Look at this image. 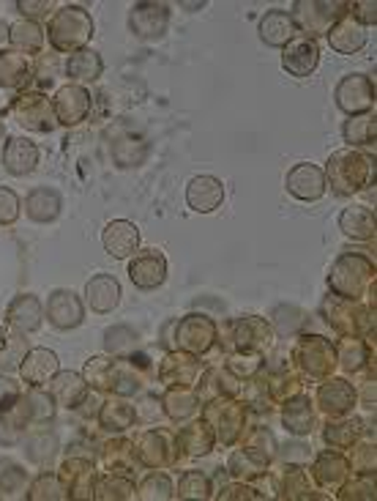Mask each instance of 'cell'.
Here are the masks:
<instances>
[{"label":"cell","instance_id":"obj_1","mask_svg":"<svg viewBox=\"0 0 377 501\" xmlns=\"http://www.w3.org/2000/svg\"><path fill=\"white\" fill-rule=\"evenodd\" d=\"M93 36V20L80 6H63L47 25V39L58 53H80Z\"/></svg>","mask_w":377,"mask_h":501},{"label":"cell","instance_id":"obj_2","mask_svg":"<svg viewBox=\"0 0 377 501\" xmlns=\"http://www.w3.org/2000/svg\"><path fill=\"white\" fill-rule=\"evenodd\" d=\"M369 176H374V168H369V159L350 154V151L336 154L331 159V168H328V178L334 181V189L342 195L361 189L369 181Z\"/></svg>","mask_w":377,"mask_h":501},{"label":"cell","instance_id":"obj_3","mask_svg":"<svg viewBox=\"0 0 377 501\" xmlns=\"http://www.w3.org/2000/svg\"><path fill=\"white\" fill-rule=\"evenodd\" d=\"M175 342H178L181 351L200 356V353H205V351L213 348V342H216V323L208 315H194L192 313V315H186L178 323Z\"/></svg>","mask_w":377,"mask_h":501},{"label":"cell","instance_id":"obj_4","mask_svg":"<svg viewBox=\"0 0 377 501\" xmlns=\"http://www.w3.org/2000/svg\"><path fill=\"white\" fill-rule=\"evenodd\" d=\"M90 104H93V96L88 93V88L82 85H63L55 99H52V110H55V118L63 127H77L80 120L88 118L90 112Z\"/></svg>","mask_w":377,"mask_h":501},{"label":"cell","instance_id":"obj_5","mask_svg":"<svg viewBox=\"0 0 377 501\" xmlns=\"http://www.w3.org/2000/svg\"><path fill=\"white\" fill-rule=\"evenodd\" d=\"M44 313H47V321H50L55 329L71 332V329H77V326L82 323V318H85V304H82V299H80L74 291H63V288H61V291H52V294H50Z\"/></svg>","mask_w":377,"mask_h":501},{"label":"cell","instance_id":"obj_6","mask_svg":"<svg viewBox=\"0 0 377 501\" xmlns=\"http://www.w3.org/2000/svg\"><path fill=\"white\" fill-rule=\"evenodd\" d=\"M14 115L20 118V123L31 132H50L58 118L52 110V101H47V96L42 93H25L14 101Z\"/></svg>","mask_w":377,"mask_h":501},{"label":"cell","instance_id":"obj_7","mask_svg":"<svg viewBox=\"0 0 377 501\" xmlns=\"http://www.w3.org/2000/svg\"><path fill=\"white\" fill-rule=\"evenodd\" d=\"M129 277L140 291H154L167 280V258L159 249H143V253L132 255Z\"/></svg>","mask_w":377,"mask_h":501},{"label":"cell","instance_id":"obj_8","mask_svg":"<svg viewBox=\"0 0 377 501\" xmlns=\"http://www.w3.org/2000/svg\"><path fill=\"white\" fill-rule=\"evenodd\" d=\"M129 28L137 39H162L170 28V9L165 4H137L132 6Z\"/></svg>","mask_w":377,"mask_h":501},{"label":"cell","instance_id":"obj_9","mask_svg":"<svg viewBox=\"0 0 377 501\" xmlns=\"http://www.w3.org/2000/svg\"><path fill=\"white\" fill-rule=\"evenodd\" d=\"M101 244L107 249V255H112L115 261H126L137 253L140 246V230L135 222H126V219H115L104 227L101 233Z\"/></svg>","mask_w":377,"mask_h":501},{"label":"cell","instance_id":"obj_10","mask_svg":"<svg viewBox=\"0 0 377 501\" xmlns=\"http://www.w3.org/2000/svg\"><path fill=\"white\" fill-rule=\"evenodd\" d=\"M336 104L347 115L366 112L374 104V85L366 74H350L336 85Z\"/></svg>","mask_w":377,"mask_h":501},{"label":"cell","instance_id":"obj_11","mask_svg":"<svg viewBox=\"0 0 377 501\" xmlns=\"http://www.w3.org/2000/svg\"><path fill=\"white\" fill-rule=\"evenodd\" d=\"M173 447H175V441H173L170 433H165V430H146L132 449H135V458L143 466L159 468V466L173 463Z\"/></svg>","mask_w":377,"mask_h":501},{"label":"cell","instance_id":"obj_12","mask_svg":"<svg viewBox=\"0 0 377 501\" xmlns=\"http://www.w3.org/2000/svg\"><path fill=\"white\" fill-rule=\"evenodd\" d=\"M287 192L298 200H320L325 192V173L317 165L301 162L287 173Z\"/></svg>","mask_w":377,"mask_h":501},{"label":"cell","instance_id":"obj_13","mask_svg":"<svg viewBox=\"0 0 377 501\" xmlns=\"http://www.w3.org/2000/svg\"><path fill=\"white\" fill-rule=\"evenodd\" d=\"M186 203L197 214H211L224 203V184L213 176H194L186 187Z\"/></svg>","mask_w":377,"mask_h":501},{"label":"cell","instance_id":"obj_14","mask_svg":"<svg viewBox=\"0 0 377 501\" xmlns=\"http://www.w3.org/2000/svg\"><path fill=\"white\" fill-rule=\"evenodd\" d=\"M58 356L50 351V348H33L28 351V356L23 359L20 364V372H23V381L31 384L33 390L50 384L55 375H58Z\"/></svg>","mask_w":377,"mask_h":501},{"label":"cell","instance_id":"obj_15","mask_svg":"<svg viewBox=\"0 0 377 501\" xmlns=\"http://www.w3.org/2000/svg\"><path fill=\"white\" fill-rule=\"evenodd\" d=\"M42 159V151L33 140L28 138H12L6 140V149H4V165L12 176L23 178V176H31L36 170Z\"/></svg>","mask_w":377,"mask_h":501},{"label":"cell","instance_id":"obj_16","mask_svg":"<svg viewBox=\"0 0 377 501\" xmlns=\"http://www.w3.org/2000/svg\"><path fill=\"white\" fill-rule=\"evenodd\" d=\"M85 302L93 313L107 315L118 307L120 302V285L112 275H96L85 285Z\"/></svg>","mask_w":377,"mask_h":501},{"label":"cell","instance_id":"obj_17","mask_svg":"<svg viewBox=\"0 0 377 501\" xmlns=\"http://www.w3.org/2000/svg\"><path fill=\"white\" fill-rule=\"evenodd\" d=\"M63 211V198L58 189L52 187H36L31 189V195L25 198V214L39 222V225H47V222H55Z\"/></svg>","mask_w":377,"mask_h":501},{"label":"cell","instance_id":"obj_18","mask_svg":"<svg viewBox=\"0 0 377 501\" xmlns=\"http://www.w3.org/2000/svg\"><path fill=\"white\" fill-rule=\"evenodd\" d=\"M320 61V50L312 39H293L287 47H285V55H282V63L290 74L296 77H306L315 72Z\"/></svg>","mask_w":377,"mask_h":501},{"label":"cell","instance_id":"obj_19","mask_svg":"<svg viewBox=\"0 0 377 501\" xmlns=\"http://www.w3.org/2000/svg\"><path fill=\"white\" fill-rule=\"evenodd\" d=\"M61 477L66 482L69 496L74 498L93 496V463L88 458H69L61 468Z\"/></svg>","mask_w":377,"mask_h":501},{"label":"cell","instance_id":"obj_20","mask_svg":"<svg viewBox=\"0 0 377 501\" xmlns=\"http://www.w3.org/2000/svg\"><path fill=\"white\" fill-rule=\"evenodd\" d=\"M258 31H260V39H263L269 47H285V44H290L293 36H296V23H293V17H290L287 12L271 9L269 14H263Z\"/></svg>","mask_w":377,"mask_h":501},{"label":"cell","instance_id":"obj_21","mask_svg":"<svg viewBox=\"0 0 377 501\" xmlns=\"http://www.w3.org/2000/svg\"><path fill=\"white\" fill-rule=\"evenodd\" d=\"M205 422L213 428L216 438L224 441V444H232L235 436L240 433V411L230 403H213L205 409Z\"/></svg>","mask_w":377,"mask_h":501},{"label":"cell","instance_id":"obj_22","mask_svg":"<svg viewBox=\"0 0 377 501\" xmlns=\"http://www.w3.org/2000/svg\"><path fill=\"white\" fill-rule=\"evenodd\" d=\"M44 321V307L36 296L31 294H23L12 302L9 307V323L17 329V332H36Z\"/></svg>","mask_w":377,"mask_h":501},{"label":"cell","instance_id":"obj_23","mask_svg":"<svg viewBox=\"0 0 377 501\" xmlns=\"http://www.w3.org/2000/svg\"><path fill=\"white\" fill-rule=\"evenodd\" d=\"M52 400L58 406H66V409H77L82 403V398L88 395V384L80 372H58L52 379V390H50Z\"/></svg>","mask_w":377,"mask_h":501},{"label":"cell","instance_id":"obj_24","mask_svg":"<svg viewBox=\"0 0 377 501\" xmlns=\"http://www.w3.org/2000/svg\"><path fill=\"white\" fill-rule=\"evenodd\" d=\"M63 72L74 80V85H77V82H93V80L101 77L104 61H101V55L93 53V50H80V53H74V55L66 58Z\"/></svg>","mask_w":377,"mask_h":501},{"label":"cell","instance_id":"obj_25","mask_svg":"<svg viewBox=\"0 0 377 501\" xmlns=\"http://www.w3.org/2000/svg\"><path fill=\"white\" fill-rule=\"evenodd\" d=\"M197 375V356L194 353H173L162 364V379L170 387H189Z\"/></svg>","mask_w":377,"mask_h":501},{"label":"cell","instance_id":"obj_26","mask_svg":"<svg viewBox=\"0 0 377 501\" xmlns=\"http://www.w3.org/2000/svg\"><path fill=\"white\" fill-rule=\"evenodd\" d=\"M99 422L107 433H123L137 422V409L126 400H107L99 409Z\"/></svg>","mask_w":377,"mask_h":501},{"label":"cell","instance_id":"obj_27","mask_svg":"<svg viewBox=\"0 0 377 501\" xmlns=\"http://www.w3.org/2000/svg\"><path fill=\"white\" fill-rule=\"evenodd\" d=\"M178 447L186 452V455H208L216 444V433L213 428L203 419V422H192L186 425L181 433H178Z\"/></svg>","mask_w":377,"mask_h":501},{"label":"cell","instance_id":"obj_28","mask_svg":"<svg viewBox=\"0 0 377 501\" xmlns=\"http://www.w3.org/2000/svg\"><path fill=\"white\" fill-rule=\"evenodd\" d=\"M328 42L336 53H355L366 44V31L353 20V17H342L331 31H328Z\"/></svg>","mask_w":377,"mask_h":501},{"label":"cell","instance_id":"obj_29","mask_svg":"<svg viewBox=\"0 0 377 501\" xmlns=\"http://www.w3.org/2000/svg\"><path fill=\"white\" fill-rule=\"evenodd\" d=\"M320 406L325 414L331 417H339V414H347L355 403V390L344 381H328L320 387Z\"/></svg>","mask_w":377,"mask_h":501},{"label":"cell","instance_id":"obj_30","mask_svg":"<svg viewBox=\"0 0 377 501\" xmlns=\"http://www.w3.org/2000/svg\"><path fill=\"white\" fill-rule=\"evenodd\" d=\"M162 403H165V414L173 422H184V419L194 417V411L200 406V398L189 387H170V392L165 395Z\"/></svg>","mask_w":377,"mask_h":501},{"label":"cell","instance_id":"obj_31","mask_svg":"<svg viewBox=\"0 0 377 501\" xmlns=\"http://www.w3.org/2000/svg\"><path fill=\"white\" fill-rule=\"evenodd\" d=\"M266 466H269V458L260 452V449H238L232 458H230V463H227V468H230V474L232 477H238V479H251V477H260V474H266Z\"/></svg>","mask_w":377,"mask_h":501},{"label":"cell","instance_id":"obj_32","mask_svg":"<svg viewBox=\"0 0 377 501\" xmlns=\"http://www.w3.org/2000/svg\"><path fill=\"white\" fill-rule=\"evenodd\" d=\"M339 227L350 238H369V236H374V211H369L363 206L344 208L339 217Z\"/></svg>","mask_w":377,"mask_h":501},{"label":"cell","instance_id":"obj_33","mask_svg":"<svg viewBox=\"0 0 377 501\" xmlns=\"http://www.w3.org/2000/svg\"><path fill=\"white\" fill-rule=\"evenodd\" d=\"M112 159L118 162V168H140L148 159V143L143 138L126 135V138L115 140Z\"/></svg>","mask_w":377,"mask_h":501},{"label":"cell","instance_id":"obj_34","mask_svg":"<svg viewBox=\"0 0 377 501\" xmlns=\"http://www.w3.org/2000/svg\"><path fill=\"white\" fill-rule=\"evenodd\" d=\"M93 496L96 498H135L137 496V487H135V482L126 477V474L112 471L109 477H101L93 485Z\"/></svg>","mask_w":377,"mask_h":501},{"label":"cell","instance_id":"obj_35","mask_svg":"<svg viewBox=\"0 0 377 501\" xmlns=\"http://www.w3.org/2000/svg\"><path fill=\"white\" fill-rule=\"evenodd\" d=\"M61 444H58V436L52 430H39L28 438L25 444V455L28 460H33L36 466H47L55 455H58Z\"/></svg>","mask_w":377,"mask_h":501},{"label":"cell","instance_id":"obj_36","mask_svg":"<svg viewBox=\"0 0 377 501\" xmlns=\"http://www.w3.org/2000/svg\"><path fill=\"white\" fill-rule=\"evenodd\" d=\"M69 496V490H66V482H63V477L61 474H52V471H42L36 479H33V485H31V490H28V498L31 501H50V498H66Z\"/></svg>","mask_w":377,"mask_h":501},{"label":"cell","instance_id":"obj_37","mask_svg":"<svg viewBox=\"0 0 377 501\" xmlns=\"http://www.w3.org/2000/svg\"><path fill=\"white\" fill-rule=\"evenodd\" d=\"M137 332L132 326H126V323H118L112 329L104 332V348L112 353V356H129L135 348H137Z\"/></svg>","mask_w":377,"mask_h":501},{"label":"cell","instance_id":"obj_38","mask_svg":"<svg viewBox=\"0 0 377 501\" xmlns=\"http://www.w3.org/2000/svg\"><path fill=\"white\" fill-rule=\"evenodd\" d=\"M12 44L23 53H39L44 44V31L36 20H23L12 25Z\"/></svg>","mask_w":377,"mask_h":501},{"label":"cell","instance_id":"obj_39","mask_svg":"<svg viewBox=\"0 0 377 501\" xmlns=\"http://www.w3.org/2000/svg\"><path fill=\"white\" fill-rule=\"evenodd\" d=\"M285 425H287V430H293L296 436H304V433H309L312 430V425H315V414H312V409H309V400L306 398H296V400H290L287 406H285Z\"/></svg>","mask_w":377,"mask_h":501},{"label":"cell","instance_id":"obj_40","mask_svg":"<svg viewBox=\"0 0 377 501\" xmlns=\"http://www.w3.org/2000/svg\"><path fill=\"white\" fill-rule=\"evenodd\" d=\"M28 351H31V345H28L23 332L9 334L4 342H0V370H6V372L9 370H20V364L28 356Z\"/></svg>","mask_w":377,"mask_h":501},{"label":"cell","instance_id":"obj_41","mask_svg":"<svg viewBox=\"0 0 377 501\" xmlns=\"http://www.w3.org/2000/svg\"><path fill=\"white\" fill-rule=\"evenodd\" d=\"M28 77V61L23 53H0V88H14Z\"/></svg>","mask_w":377,"mask_h":501},{"label":"cell","instance_id":"obj_42","mask_svg":"<svg viewBox=\"0 0 377 501\" xmlns=\"http://www.w3.org/2000/svg\"><path fill=\"white\" fill-rule=\"evenodd\" d=\"M266 334H269V326L260 323L258 318H246V321L235 323V342L240 351H251L255 345L266 342Z\"/></svg>","mask_w":377,"mask_h":501},{"label":"cell","instance_id":"obj_43","mask_svg":"<svg viewBox=\"0 0 377 501\" xmlns=\"http://www.w3.org/2000/svg\"><path fill=\"white\" fill-rule=\"evenodd\" d=\"M374 115H358L344 123V140L353 146H366L374 140Z\"/></svg>","mask_w":377,"mask_h":501},{"label":"cell","instance_id":"obj_44","mask_svg":"<svg viewBox=\"0 0 377 501\" xmlns=\"http://www.w3.org/2000/svg\"><path fill=\"white\" fill-rule=\"evenodd\" d=\"M178 498H211V479L203 471H186L178 482Z\"/></svg>","mask_w":377,"mask_h":501},{"label":"cell","instance_id":"obj_45","mask_svg":"<svg viewBox=\"0 0 377 501\" xmlns=\"http://www.w3.org/2000/svg\"><path fill=\"white\" fill-rule=\"evenodd\" d=\"M112 364H115V359H101V356H96V359H90L88 361V367H85V384H90L93 390H99V392H107L109 390V372H112Z\"/></svg>","mask_w":377,"mask_h":501},{"label":"cell","instance_id":"obj_46","mask_svg":"<svg viewBox=\"0 0 377 501\" xmlns=\"http://www.w3.org/2000/svg\"><path fill=\"white\" fill-rule=\"evenodd\" d=\"M347 474V460L342 455H323L315 466V477L325 485H334L339 482L342 477Z\"/></svg>","mask_w":377,"mask_h":501},{"label":"cell","instance_id":"obj_47","mask_svg":"<svg viewBox=\"0 0 377 501\" xmlns=\"http://www.w3.org/2000/svg\"><path fill=\"white\" fill-rule=\"evenodd\" d=\"M140 496L143 498H173L175 496L173 479L162 471H154L140 482Z\"/></svg>","mask_w":377,"mask_h":501},{"label":"cell","instance_id":"obj_48","mask_svg":"<svg viewBox=\"0 0 377 501\" xmlns=\"http://www.w3.org/2000/svg\"><path fill=\"white\" fill-rule=\"evenodd\" d=\"M55 400L50 392H33L28 395V409H31V417L33 422H50L55 417Z\"/></svg>","mask_w":377,"mask_h":501},{"label":"cell","instance_id":"obj_49","mask_svg":"<svg viewBox=\"0 0 377 501\" xmlns=\"http://www.w3.org/2000/svg\"><path fill=\"white\" fill-rule=\"evenodd\" d=\"M20 208H23V206H20L17 192L9 189V187H0V225H12V222H17Z\"/></svg>","mask_w":377,"mask_h":501},{"label":"cell","instance_id":"obj_50","mask_svg":"<svg viewBox=\"0 0 377 501\" xmlns=\"http://www.w3.org/2000/svg\"><path fill=\"white\" fill-rule=\"evenodd\" d=\"M23 485H25V471L14 463H4V471H0V490L17 493Z\"/></svg>","mask_w":377,"mask_h":501},{"label":"cell","instance_id":"obj_51","mask_svg":"<svg viewBox=\"0 0 377 501\" xmlns=\"http://www.w3.org/2000/svg\"><path fill=\"white\" fill-rule=\"evenodd\" d=\"M363 361H366V345L361 340H350V348L344 345V351H342V364L347 370H358Z\"/></svg>","mask_w":377,"mask_h":501},{"label":"cell","instance_id":"obj_52","mask_svg":"<svg viewBox=\"0 0 377 501\" xmlns=\"http://www.w3.org/2000/svg\"><path fill=\"white\" fill-rule=\"evenodd\" d=\"M17 400H20V387H17V381L6 379V375H0V411L12 409Z\"/></svg>","mask_w":377,"mask_h":501},{"label":"cell","instance_id":"obj_53","mask_svg":"<svg viewBox=\"0 0 377 501\" xmlns=\"http://www.w3.org/2000/svg\"><path fill=\"white\" fill-rule=\"evenodd\" d=\"M61 69H63V63H61L55 55H42V58H39V66H36V77L44 80V82H50Z\"/></svg>","mask_w":377,"mask_h":501},{"label":"cell","instance_id":"obj_54","mask_svg":"<svg viewBox=\"0 0 377 501\" xmlns=\"http://www.w3.org/2000/svg\"><path fill=\"white\" fill-rule=\"evenodd\" d=\"M17 9L23 14H28V17H44V14H50L52 4H50V0H20Z\"/></svg>","mask_w":377,"mask_h":501},{"label":"cell","instance_id":"obj_55","mask_svg":"<svg viewBox=\"0 0 377 501\" xmlns=\"http://www.w3.org/2000/svg\"><path fill=\"white\" fill-rule=\"evenodd\" d=\"M353 9H355L353 20L358 17L363 25H374V20H377V14H374V9H377V6H374V4H355Z\"/></svg>","mask_w":377,"mask_h":501},{"label":"cell","instance_id":"obj_56","mask_svg":"<svg viewBox=\"0 0 377 501\" xmlns=\"http://www.w3.org/2000/svg\"><path fill=\"white\" fill-rule=\"evenodd\" d=\"M219 498H255V490L243 485H230L219 493Z\"/></svg>","mask_w":377,"mask_h":501},{"label":"cell","instance_id":"obj_57","mask_svg":"<svg viewBox=\"0 0 377 501\" xmlns=\"http://www.w3.org/2000/svg\"><path fill=\"white\" fill-rule=\"evenodd\" d=\"M6 44H12V25H6L4 20H0V50H4Z\"/></svg>","mask_w":377,"mask_h":501},{"label":"cell","instance_id":"obj_58","mask_svg":"<svg viewBox=\"0 0 377 501\" xmlns=\"http://www.w3.org/2000/svg\"><path fill=\"white\" fill-rule=\"evenodd\" d=\"M0 149H6V127H4V120H0Z\"/></svg>","mask_w":377,"mask_h":501},{"label":"cell","instance_id":"obj_59","mask_svg":"<svg viewBox=\"0 0 377 501\" xmlns=\"http://www.w3.org/2000/svg\"><path fill=\"white\" fill-rule=\"evenodd\" d=\"M181 6H184V9H203L205 4H181Z\"/></svg>","mask_w":377,"mask_h":501}]
</instances>
